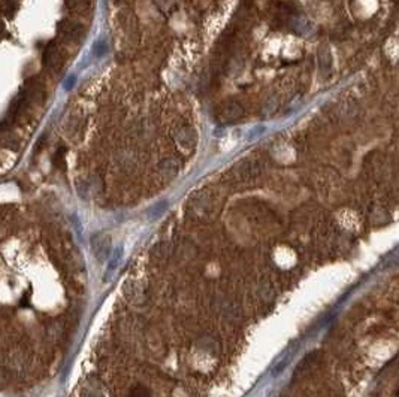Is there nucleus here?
<instances>
[{
    "mask_svg": "<svg viewBox=\"0 0 399 397\" xmlns=\"http://www.w3.org/2000/svg\"><path fill=\"white\" fill-rule=\"evenodd\" d=\"M215 211V202L214 197L207 193V191H201L197 194H194L190 199L189 203V214L191 218L204 221L207 218H211L212 214Z\"/></svg>",
    "mask_w": 399,
    "mask_h": 397,
    "instance_id": "f257e3e1",
    "label": "nucleus"
},
{
    "mask_svg": "<svg viewBox=\"0 0 399 397\" xmlns=\"http://www.w3.org/2000/svg\"><path fill=\"white\" fill-rule=\"evenodd\" d=\"M235 175L240 181L243 182H248V181H253L256 179L259 175L262 173V166L261 163L254 158H245L243 161H240L236 166H235Z\"/></svg>",
    "mask_w": 399,
    "mask_h": 397,
    "instance_id": "f03ea898",
    "label": "nucleus"
},
{
    "mask_svg": "<svg viewBox=\"0 0 399 397\" xmlns=\"http://www.w3.org/2000/svg\"><path fill=\"white\" fill-rule=\"evenodd\" d=\"M244 117V108L243 105L240 102H235V100H230L225 103L220 111H218V120L225 124H229V122H235L240 118Z\"/></svg>",
    "mask_w": 399,
    "mask_h": 397,
    "instance_id": "7ed1b4c3",
    "label": "nucleus"
},
{
    "mask_svg": "<svg viewBox=\"0 0 399 397\" xmlns=\"http://www.w3.org/2000/svg\"><path fill=\"white\" fill-rule=\"evenodd\" d=\"M58 33L63 36L65 39H68V40H78L84 35V29L79 24L73 23V21L63 19L58 24Z\"/></svg>",
    "mask_w": 399,
    "mask_h": 397,
    "instance_id": "20e7f679",
    "label": "nucleus"
},
{
    "mask_svg": "<svg viewBox=\"0 0 399 397\" xmlns=\"http://www.w3.org/2000/svg\"><path fill=\"white\" fill-rule=\"evenodd\" d=\"M42 61L45 65V68L51 70H57L60 66H62V52L60 50L51 44L45 48L44 51V55H42Z\"/></svg>",
    "mask_w": 399,
    "mask_h": 397,
    "instance_id": "39448f33",
    "label": "nucleus"
},
{
    "mask_svg": "<svg viewBox=\"0 0 399 397\" xmlns=\"http://www.w3.org/2000/svg\"><path fill=\"white\" fill-rule=\"evenodd\" d=\"M91 248H93L94 256L101 261H104L109 256V238L104 233L96 235L93 238V242H91Z\"/></svg>",
    "mask_w": 399,
    "mask_h": 397,
    "instance_id": "423d86ee",
    "label": "nucleus"
},
{
    "mask_svg": "<svg viewBox=\"0 0 399 397\" xmlns=\"http://www.w3.org/2000/svg\"><path fill=\"white\" fill-rule=\"evenodd\" d=\"M172 254H174L172 245L168 243V242H160V243L154 245L153 249H151V259L157 261V263H165V261H168Z\"/></svg>",
    "mask_w": 399,
    "mask_h": 397,
    "instance_id": "0eeeda50",
    "label": "nucleus"
},
{
    "mask_svg": "<svg viewBox=\"0 0 399 397\" xmlns=\"http://www.w3.org/2000/svg\"><path fill=\"white\" fill-rule=\"evenodd\" d=\"M160 172L165 178H172L178 172V163L175 160H166L160 164Z\"/></svg>",
    "mask_w": 399,
    "mask_h": 397,
    "instance_id": "6e6552de",
    "label": "nucleus"
},
{
    "mask_svg": "<svg viewBox=\"0 0 399 397\" xmlns=\"http://www.w3.org/2000/svg\"><path fill=\"white\" fill-rule=\"evenodd\" d=\"M129 397H153V396H151V393H150L147 388H144V387H135V388L130 391Z\"/></svg>",
    "mask_w": 399,
    "mask_h": 397,
    "instance_id": "1a4fd4ad",
    "label": "nucleus"
},
{
    "mask_svg": "<svg viewBox=\"0 0 399 397\" xmlns=\"http://www.w3.org/2000/svg\"><path fill=\"white\" fill-rule=\"evenodd\" d=\"M90 0H66V5L69 6L70 9H78V8H83L86 6Z\"/></svg>",
    "mask_w": 399,
    "mask_h": 397,
    "instance_id": "9d476101",
    "label": "nucleus"
}]
</instances>
